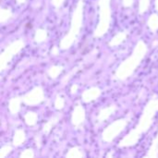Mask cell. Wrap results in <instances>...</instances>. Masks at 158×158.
I'll return each instance as SVG.
<instances>
[{
  "label": "cell",
  "instance_id": "cell-1",
  "mask_svg": "<svg viewBox=\"0 0 158 158\" xmlns=\"http://www.w3.org/2000/svg\"><path fill=\"white\" fill-rule=\"evenodd\" d=\"M146 51L145 45L143 42H140L137 45V48L135 49V53L134 55L129 58L127 61H124L125 63H123L119 69H118V71L116 73L117 78L118 79H126L128 76H130L132 71H134L135 68L139 65V61L143 57L144 53Z\"/></svg>",
  "mask_w": 158,
  "mask_h": 158
},
{
  "label": "cell",
  "instance_id": "cell-2",
  "mask_svg": "<svg viewBox=\"0 0 158 158\" xmlns=\"http://www.w3.org/2000/svg\"><path fill=\"white\" fill-rule=\"evenodd\" d=\"M82 0H81L79 2V5L77 6V9L75 11V13L73 14V19H72V26H71V30H70V34L68 35V37L66 36L62 43H61V46L63 49L65 48H69V46L72 44V42L74 41L79 29L81 27V21H82Z\"/></svg>",
  "mask_w": 158,
  "mask_h": 158
},
{
  "label": "cell",
  "instance_id": "cell-3",
  "mask_svg": "<svg viewBox=\"0 0 158 158\" xmlns=\"http://www.w3.org/2000/svg\"><path fill=\"white\" fill-rule=\"evenodd\" d=\"M158 109V101L157 100H153L150 102V104L147 106L146 109H145V113L142 118V120H140V125L137 127V131L136 132H138L139 134L147 131L148 128L150 127L151 123H152V117L154 115V112L156 111Z\"/></svg>",
  "mask_w": 158,
  "mask_h": 158
},
{
  "label": "cell",
  "instance_id": "cell-4",
  "mask_svg": "<svg viewBox=\"0 0 158 158\" xmlns=\"http://www.w3.org/2000/svg\"><path fill=\"white\" fill-rule=\"evenodd\" d=\"M109 0H101L100 1V7H101V19H100V23L99 27L97 28V31H95V36H101L108 29V24H109V6H108Z\"/></svg>",
  "mask_w": 158,
  "mask_h": 158
},
{
  "label": "cell",
  "instance_id": "cell-5",
  "mask_svg": "<svg viewBox=\"0 0 158 158\" xmlns=\"http://www.w3.org/2000/svg\"><path fill=\"white\" fill-rule=\"evenodd\" d=\"M127 125V120H118L111 126H109L106 131L103 133V139L106 142H110L112 141L118 133H119L123 128Z\"/></svg>",
  "mask_w": 158,
  "mask_h": 158
},
{
  "label": "cell",
  "instance_id": "cell-6",
  "mask_svg": "<svg viewBox=\"0 0 158 158\" xmlns=\"http://www.w3.org/2000/svg\"><path fill=\"white\" fill-rule=\"evenodd\" d=\"M43 100H44L43 91L40 88L34 89L31 94H27L23 98V101L27 105H36V104H39L40 102H42Z\"/></svg>",
  "mask_w": 158,
  "mask_h": 158
},
{
  "label": "cell",
  "instance_id": "cell-7",
  "mask_svg": "<svg viewBox=\"0 0 158 158\" xmlns=\"http://www.w3.org/2000/svg\"><path fill=\"white\" fill-rule=\"evenodd\" d=\"M83 119H84V111H83V109L81 106L76 107L74 112H73V116H72L73 124L75 126H78V125L82 123Z\"/></svg>",
  "mask_w": 158,
  "mask_h": 158
},
{
  "label": "cell",
  "instance_id": "cell-8",
  "mask_svg": "<svg viewBox=\"0 0 158 158\" xmlns=\"http://www.w3.org/2000/svg\"><path fill=\"white\" fill-rule=\"evenodd\" d=\"M99 95H100V90L97 88H93L91 90L86 91L83 94V100L85 102H90L96 99Z\"/></svg>",
  "mask_w": 158,
  "mask_h": 158
},
{
  "label": "cell",
  "instance_id": "cell-9",
  "mask_svg": "<svg viewBox=\"0 0 158 158\" xmlns=\"http://www.w3.org/2000/svg\"><path fill=\"white\" fill-rule=\"evenodd\" d=\"M25 140V134L22 131H18L15 134L14 137V144L15 145H19L21 143H23Z\"/></svg>",
  "mask_w": 158,
  "mask_h": 158
},
{
  "label": "cell",
  "instance_id": "cell-10",
  "mask_svg": "<svg viewBox=\"0 0 158 158\" xmlns=\"http://www.w3.org/2000/svg\"><path fill=\"white\" fill-rule=\"evenodd\" d=\"M9 108H10V111L13 114H16L19 111V100H18V98H13L10 101Z\"/></svg>",
  "mask_w": 158,
  "mask_h": 158
},
{
  "label": "cell",
  "instance_id": "cell-11",
  "mask_svg": "<svg viewBox=\"0 0 158 158\" xmlns=\"http://www.w3.org/2000/svg\"><path fill=\"white\" fill-rule=\"evenodd\" d=\"M25 119H26V123L28 125H34L35 122H36V119H37V116H36L35 113L29 112V113H27V115L25 117Z\"/></svg>",
  "mask_w": 158,
  "mask_h": 158
},
{
  "label": "cell",
  "instance_id": "cell-12",
  "mask_svg": "<svg viewBox=\"0 0 158 158\" xmlns=\"http://www.w3.org/2000/svg\"><path fill=\"white\" fill-rule=\"evenodd\" d=\"M149 27L153 30V31H156L158 29V17L156 15H152L150 19H149V23H148Z\"/></svg>",
  "mask_w": 158,
  "mask_h": 158
},
{
  "label": "cell",
  "instance_id": "cell-13",
  "mask_svg": "<svg viewBox=\"0 0 158 158\" xmlns=\"http://www.w3.org/2000/svg\"><path fill=\"white\" fill-rule=\"evenodd\" d=\"M126 36H127V33H119L118 35H117L114 39H113V41L109 44L110 45H118V44H120V43H122L123 42V40L126 38Z\"/></svg>",
  "mask_w": 158,
  "mask_h": 158
},
{
  "label": "cell",
  "instance_id": "cell-14",
  "mask_svg": "<svg viewBox=\"0 0 158 158\" xmlns=\"http://www.w3.org/2000/svg\"><path fill=\"white\" fill-rule=\"evenodd\" d=\"M46 38V31L44 30H39L38 31H36L35 34V41L36 42H43L44 41Z\"/></svg>",
  "mask_w": 158,
  "mask_h": 158
},
{
  "label": "cell",
  "instance_id": "cell-15",
  "mask_svg": "<svg viewBox=\"0 0 158 158\" xmlns=\"http://www.w3.org/2000/svg\"><path fill=\"white\" fill-rule=\"evenodd\" d=\"M114 110H115V107H112V108L110 107V108L102 110L101 113H100V115H99V118H100V119H106V118Z\"/></svg>",
  "mask_w": 158,
  "mask_h": 158
},
{
  "label": "cell",
  "instance_id": "cell-16",
  "mask_svg": "<svg viewBox=\"0 0 158 158\" xmlns=\"http://www.w3.org/2000/svg\"><path fill=\"white\" fill-rule=\"evenodd\" d=\"M61 69H62L61 67H53L50 69L48 73L51 76V78H56V76L61 72Z\"/></svg>",
  "mask_w": 158,
  "mask_h": 158
},
{
  "label": "cell",
  "instance_id": "cell-17",
  "mask_svg": "<svg viewBox=\"0 0 158 158\" xmlns=\"http://www.w3.org/2000/svg\"><path fill=\"white\" fill-rule=\"evenodd\" d=\"M150 0H140V13H143L149 6Z\"/></svg>",
  "mask_w": 158,
  "mask_h": 158
},
{
  "label": "cell",
  "instance_id": "cell-18",
  "mask_svg": "<svg viewBox=\"0 0 158 158\" xmlns=\"http://www.w3.org/2000/svg\"><path fill=\"white\" fill-rule=\"evenodd\" d=\"M63 106H64V101H63V99L60 98V97H57V99H56V107L61 109V108L63 107Z\"/></svg>",
  "mask_w": 158,
  "mask_h": 158
},
{
  "label": "cell",
  "instance_id": "cell-19",
  "mask_svg": "<svg viewBox=\"0 0 158 158\" xmlns=\"http://www.w3.org/2000/svg\"><path fill=\"white\" fill-rule=\"evenodd\" d=\"M10 151V147L9 146H6L4 148H2L1 150V153H0V157H4L6 154H8Z\"/></svg>",
  "mask_w": 158,
  "mask_h": 158
},
{
  "label": "cell",
  "instance_id": "cell-20",
  "mask_svg": "<svg viewBox=\"0 0 158 158\" xmlns=\"http://www.w3.org/2000/svg\"><path fill=\"white\" fill-rule=\"evenodd\" d=\"M21 157H26V156H33V153L31 152V150H26L25 151V153H23V154H21V156H20Z\"/></svg>",
  "mask_w": 158,
  "mask_h": 158
},
{
  "label": "cell",
  "instance_id": "cell-21",
  "mask_svg": "<svg viewBox=\"0 0 158 158\" xmlns=\"http://www.w3.org/2000/svg\"><path fill=\"white\" fill-rule=\"evenodd\" d=\"M53 2H54V5H55V6H60L61 4H62V2H63V0H53Z\"/></svg>",
  "mask_w": 158,
  "mask_h": 158
},
{
  "label": "cell",
  "instance_id": "cell-22",
  "mask_svg": "<svg viewBox=\"0 0 158 158\" xmlns=\"http://www.w3.org/2000/svg\"><path fill=\"white\" fill-rule=\"evenodd\" d=\"M24 1H25V0H18V2H19V4H20V3H22V2H24Z\"/></svg>",
  "mask_w": 158,
  "mask_h": 158
},
{
  "label": "cell",
  "instance_id": "cell-23",
  "mask_svg": "<svg viewBox=\"0 0 158 158\" xmlns=\"http://www.w3.org/2000/svg\"><path fill=\"white\" fill-rule=\"evenodd\" d=\"M156 142H157V143H158V137H157V139H156ZM157 146H158V144H157V145H156V148H157Z\"/></svg>",
  "mask_w": 158,
  "mask_h": 158
}]
</instances>
